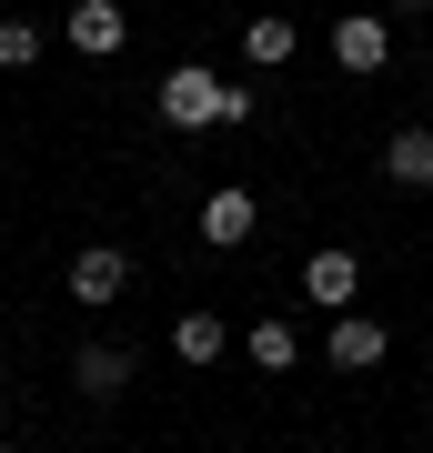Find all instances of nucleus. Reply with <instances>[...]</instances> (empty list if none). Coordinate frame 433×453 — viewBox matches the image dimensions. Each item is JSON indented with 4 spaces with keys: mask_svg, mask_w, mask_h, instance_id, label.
I'll use <instances>...</instances> for the list:
<instances>
[{
    "mask_svg": "<svg viewBox=\"0 0 433 453\" xmlns=\"http://www.w3.org/2000/svg\"><path fill=\"white\" fill-rule=\"evenodd\" d=\"M242 353H252L262 372H292V363H303V333H292V323H282V312H262V323H252V333H242Z\"/></svg>",
    "mask_w": 433,
    "mask_h": 453,
    "instance_id": "12",
    "label": "nucleus"
},
{
    "mask_svg": "<svg viewBox=\"0 0 433 453\" xmlns=\"http://www.w3.org/2000/svg\"><path fill=\"white\" fill-rule=\"evenodd\" d=\"M383 181H403V192H433V131H423V121L383 142Z\"/></svg>",
    "mask_w": 433,
    "mask_h": 453,
    "instance_id": "9",
    "label": "nucleus"
},
{
    "mask_svg": "<svg viewBox=\"0 0 433 453\" xmlns=\"http://www.w3.org/2000/svg\"><path fill=\"white\" fill-rule=\"evenodd\" d=\"M252 232H262V202L242 192V181H222V192L202 202V242H212V252H242Z\"/></svg>",
    "mask_w": 433,
    "mask_h": 453,
    "instance_id": "6",
    "label": "nucleus"
},
{
    "mask_svg": "<svg viewBox=\"0 0 433 453\" xmlns=\"http://www.w3.org/2000/svg\"><path fill=\"white\" fill-rule=\"evenodd\" d=\"M172 353L192 363V372L222 363V353H232V323H222V312H182V323H172Z\"/></svg>",
    "mask_w": 433,
    "mask_h": 453,
    "instance_id": "11",
    "label": "nucleus"
},
{
    "mask_svg": "<svg viewBox=\"0 0 433 453\" xmlns=\"http://www.w3.org/2000/svg\"><path fill=\"white\" fill-rule=\"evenodd\" d=\"M161 121L172 131H242L252 121V91L222 81V71H202V61H172L161 71Z\"/></svg>",
    "mask_w": 433,
    "mask_h": 453,
    "instance_id": "1",
    "label": "nucleus"
},
{
    "mask_svg": "<svg viewBox=\"0 0 433 453\" xmlns=\"http://www.w3.org/2000/svg\"><path fill=\"white\" fill-rule=\"evenodd\" d=\"M383 353H393V333L373 323V312H333V333H322V363L333 372H373Z\"/></svg>",
    "mask_w": 433,
    "mask_h": 453,
    "instance_id": "3",
    "label": "nucleus"
},
{
    "mask_svg": "<svg viewBox=\"0 0 433 453\" xmlns=\"http://www.w3.org/2000/svg\"><path fill=\"white\" fill-rule=\"evenodd\" d=\"M121 41H131V11H121V0H71V50H81V61H112Z\"/></svg>",
    "mask_w": 433,
    "mask_h": 453,
    "instance_id": "7",
    "label": "nucleus"
},
{
    "mask_svg": "<svg viewBox=\"0 0 433 453\" xmlns=\"http://www.w3.org/2000/svg\"><path fill=\"white\" fill-rule=\"evenodd\" d=\"M292 50H303V31H292L282 11H262V20H242V61H252V71H282Z\"/></svg>",
    "mask_w": 433,
    "mask_h": 453,
    "instance_id": "10",
    "label": "nucleus"
},
{
    "mask_svg": "<svg viewBox=\"0 0 433 453\" xmlns=\"http://www.w3.org/2000/svg\"><path fill=\"white\" fill-rule=\"evenodd\" d=\"M71 383L91 393V403H112V393H131V353H121V342H81V353H71Z\"/></svg>",
    "mask_w": 433,
    "mask_h": 453,
    "instance_id": "8",
    "label": "nucleus"
},
{
    "mask_svg": "<svg viewBox=\"0 0 433 453\" xmlns=\"http://www.w3.org/2000/svg\"><path fill=\"white\" fill-rule=\"evenodd\" d=\"M41 61V20H0V71H31Z\"/></svg>",
    "mask_w": 433,
    "mask_h": 453,
    "instance_id": "13",
    "label": "nucleus"
},
{
    "mask_svg": "<svg viewBox=\"0 0 433 453\" xmlns=\"http://www.w3.org/2000/svg\"><path fill=\"white\" fill-rule=\"evenodd\" d=\"M131 292V252H112V242H91V252H71V303L81 312H101V303H121Z\"/></svg>",
    "mask_w": 433,
    "mask_h": 453,
    "instance_id": "4",
    "label": "nucleus"
},
{
    "mask_svg": "<svg viewBox=\"0 0 433 453\" xmlns=\"http://www.w3.org/2000/svg\"><path fill=\"white\" fill-rule=\"evenodd\" d=\"M333 61H343V71H383V61H393V20H383V11H343V20H333Z\"/></svg>",
    "mask_w": 433,
    "mask_h": 453,
    "instance_id": "5",
    "label": "nucleus"
},
{
    "mask_svg": "<svg viewBox=\"0 0 433 453\" xmlns=\"http://www.w3.org/2000/svg\"><path fill=\"white\" fill-rule=\"evenodd\" d=\"M303 292H313L322 312H353V292H363V252H353V242H322V252L303 262Z\"/></svg>",
    "mask_w": 433,
    "mask_h": 453,
    "instance_id": "2",
    "label": "nucleus"
},
{
    "mask_svg": "<svg viewBox=\"0 0 433 453\" xmlns=\"http://www.w3.org/2000/svg\"><path fill=\"white\" fill-rule=\"evenodd\" d=\"M393 11H403V20H414V11H433V0H393Z\"/></svg>",
    "mask_w": 433,
    "mask_h": 453,
    "instance_id": "14",
    "label": "nucleus"
}]
</instances>
